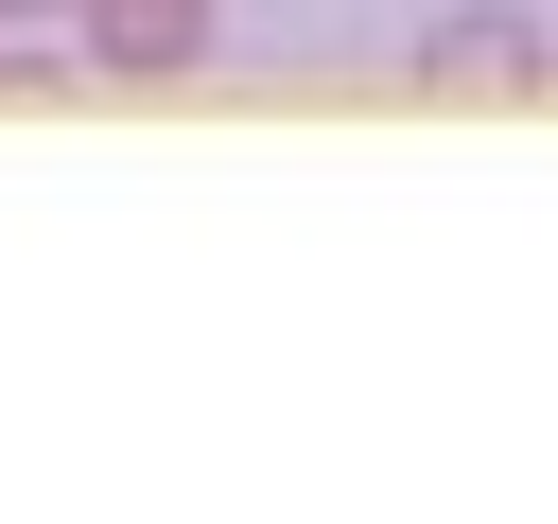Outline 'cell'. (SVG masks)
Returning a JSON list of instances; mask_svg holds the SVG:
<instances>
[{"label":"cell","mask_w":558,"mask_h":524,"mask_svg":"<svg viewBox=\"0 0 558 524\" xmlns=\"http://www.w3.org/2000/svg\"><path fill=\"white\" fill-rule=\"evenodd\" d=\"M418 105H558V17H523V0L418 17Z\"/></svg>","instance_id":"cell-1"},{"label":"cell","mask_w":558,"mask_h":524,"mask_svg":"<svg viewBox=\"0 0 558 524\" xmlns=\"http://www.w3.org/2000/svg\"><path fill=\"white\" fill-rule=\"evenodd\" d=\"M70 35H87V70H140V87H174V70L209 52V0H70Z\"/></svg>","instance_id":"cell-2"},{"label":"cell","mask_w":558,"mask_h":524,"mask_svg":"<svg viewBox=\"0 0 558 524\" xmlns=\"http://www.w3.org/2000/svg\"><path fill=\"white\" fill-rule=\"evenodd\" d=\"M0 87H35V52H17V0H0Z\"/></svg>","instance_id":"cell-3"},{"label":"cell","mask_w":558,"mask_h":524,"mask_svg":"<svg viewBox=\"0 0 558 524\" xmlns=\"http://www.w3.org/2000/svg\"><path fill=\"white\" fill-rule=\"evenodd\" d=\"M17 17H70V0H17Z\"/></svg>","instance_id":"cell-4"}]
</instances>
